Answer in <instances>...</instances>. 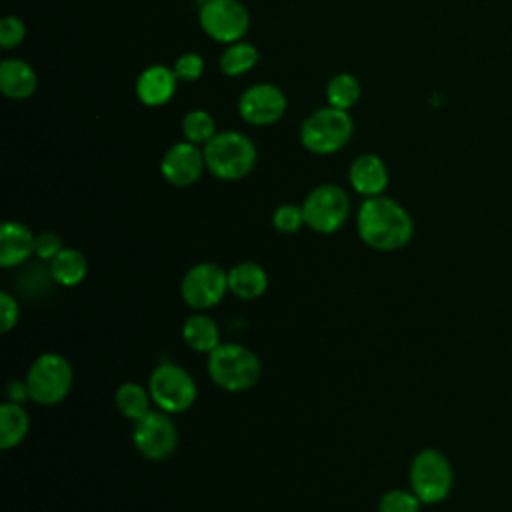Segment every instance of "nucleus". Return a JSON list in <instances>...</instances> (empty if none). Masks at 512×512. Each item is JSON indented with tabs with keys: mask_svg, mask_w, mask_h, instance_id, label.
I'll use <instances>...</instances> for the list:
<instances>
[{
	"mask_svg": "<svg viewBox=\"0 0 512 512\" xmlns=\"http://www.w3.org/2000/svg\"><path fill=\"white\" fill-rule=\"evenodd\" d=\"M356 230L368 248L394 252L412 240L414 222L400 202L380 194L364 198L356 214Z\"/></svg>",
	"mask_w": 512,
	"mask_h": 512,
	"instance_id": "f257e3e1",
	"label": "nucleus"
},
{
	"mask_svg": "<svg viewBox=\"0 0 512 512\" xmlns=\"http://www.w3.org/2000/svg\"><path fill=\"white\" fill-rule=\"evenodd\" d=\"M202 152L208 172L226 182L248 176L258 160L254 142L236 130L216 132V136L202 146Z\"/></svg>",
	"mask_w": 512,
	"mask_h": 512,
	"instance_id": "f03ea898",
	"label": "nucleus"
},
{
	"mask_svg": "<svg viewBox=\"0 0 512 512\" xmlns=\"http://www.w3.org/2000/svg\"><path fill=\"white\" fill-rule=\"evenodd\" d=\"M208 374L216 386L226 392H244L252 388L262 374L256 352L238 342H222L208 354Z\"/></svg>",
	"mask_w": 512,
	"mask_h": 512,
	"instance_id": "7ed1b4c3",
	"label": "nucleus"
},
{
	"mask_svg": "<svg viewBox=\"0 0 512 512\" xmlns=\"http://www.w3.org/2000/svg\"><path fill=\"white\" fill-rule=\"evenodd\" d=\"M354 134V120L348 110L324 106L310 112L300 124V144L312 154H334L342 150Z\"/></svg>",
	"mask_w": 512,
	"mask_h": 512,
	"instance_id": "20e7f679",
	"label": "nucleus"
},
{
	"mask_svg": "<svg viewBox=\"0 0 512 512\" xmlns=\"http://www.w3.org/2000/svg\"><path fill=\"white\" fill-rule=\"evenodd\" d=\"M30 400L42 406L60 404L72 388V366L58 352L40 354L26 374Z\"/></svg>",
	"mask_w": 512,
	"mask_h": 512,
	"instance_id": "39448f33",
	"label": "nucleus"
},
{
	"mask_svg": "<svg viewBox=\"0 0 512 512\" xmlns=\"http://www.w3.org/2000/svg\"><path fill=\"white\" fill-rule=\"evenodd\" d=\"M410 490L420 498L422 504L442 502L454 482L450 460L434 448L420 450L410 462Z\"/></svg>",
	"mask_w": 512,
	"mask_h": 512,
	"instance_id": "423d86ee",
	"label": "nucleus"
},
{
	"mask_svg": "<svg viewBox=\"0 0 512 512\" xmlns=\"http://www.w3.org/2000/svg\"><path fill=\"white\" fill-rule=\"evenodd\" d=\"M148 390L154 404L168 414H182L190 410L198 396V388L190 372L172 362H162L154 368L148 380Z\"/></svg>",
	"mask_w": 512,
	"mask_h": 512,
	"instance_id": "0eeeda50",
	"label": "nucleus"
},
{
	"mask_svg": "<svg viewBox=\"0 0 512 512\" xmlns=\"http://www.w3.org/2000/svg\"><path fill=\"white\" fill-rule=\"evenodd\" d=\"M304 226L318 234H332L344 226L350 216V196L336 184H320L304 198Z\"/></svg>",
	"mask_w": 512,
	"mask_h": 512,
	"instance_id": "6e6552de",
	"label": "nucleus"
},
{
	"mask_svg": "<svg viewBox=\"0 0 512 512\" xmlns=\"http://www.w3.org/2000/svg\"><path fill=\"white\" fill-rule=\"evenodd\" d=\"M198 22L204 34L216 42H240L250 28V14L240 0H206L200 6Z\"/></svg>",
	"mask_w": 512,
	"mask_h": 512,
	"instance_id": "1a4fd4ad",
	"label": "nucleus"
},
{
	"mask_svg": "<svg viewBox=\"0 0 512 512\" xmlns=\"http://www.w3.org/2000/svg\"><path fill=\"white\" fill-rule=\"evenodd\" d=\"M228 292V270L216 262L194 264L180 282L182 300L192 310L214 308Z\"/></svg>",
	"mask_w": 512,
	"mask_h": 512,
	"instance_id": "9d476101",
	"label": "nucleus"
},
{
	"mask_svg": "<svg viewBox=\"0 0 512 512\" xmlns=\"http://www.w3.org/2000/svg\"><path fill=\"white\" fill-rule=\"evenodd\" d=\"M132 440L136 450L154 462L166 460L178 446V430L164 410H150L146 416L134 422Z\"/></svg>",
	"mask_w": 512,
	"mask_h": 512,
	"instance_id": "9b49d317",
	"label": "nucleus"
},
{
	"mask_svg": "<svg viewBox=\"0 0 512 512\" xmlns=\"http://www.w3.org/2000/svg\"><path fill=\"white\" fill-rule=\"evenodd\" d=\"M286 106V94L268 82L246 88L238 98V114L252 126H270L278 122L284 116Z\"/></svg>",
	"mask_w": 512,
	"mask_h": 512,
	"instance_id": "f8f14e48",
	"label": "nucleus"
},
{
	"mask_svg": "<svg viewBox=\"0 0 512 512\" xmlns=\"http://www.w3.org/2000/svg\"><path fill=\"white\" fill-rule=\"evenodd\" d=\"M204 168L206 160L202 148L188 140L172 144L160 160V174L176 188H186L198 182Z\"/></svg>",
	"mask_w": 512,
	"mask_h": 512,
	"instance_id": "ddd939ff",
	"label": "nucleus"
},
{
	"mask_svg": "<svg viewBox=\"0 0 512 512\" xmlns=\"http://www.w3.org/2000/svg\"><path fill=\"white\" fill-rule=\"evenodd\" d=\"M178 76L174 68H168L164 64H152L144 68L136 80V96L144 106L156 108L164 106L172 100L176 92Z\"/></svg>",
	"mask_w": 512,
	"mask_h": 512,
	"instance_id": "4468645a",
	"label": "nucleus"
},
{
	"mask_svg": "<svg viewBox=\"0 0 512 512\" xmlns=\"http://www.w3.org/2000/svg\"><path fill=\"white\" fill-rule=\"evenodd\" d=\"M36 254V236L32 230L16 220H8L0 228V266L16 268Z\"/></svg>",
	"mask_w": 512,
	"mask_h": 512,
	"instance_id": "2eb2a0df",
	"label": "nucleus"
},
{
	"mask_svg": "<svg viewBox=\"0 0 512 512\" xmlns=\"http://www.w3.org/2000/svg\"><path fill=\"white\" fill-rule=\"evenodd\" d=\"M348 180L360 196L372 198V196H380L386 190L390 176L380 156L360 154L358 158H354V162L348 168Z\"/></svg>",
	"mask_w": 512,
	"mask_h": 512,
	"instance_id": "dca6fc26",
	"label": "nucleus"
},
{
	"mask_svg": "<svg viewBox=\"0 0 512 512\" xmlns=\"http://www.w3.org/2000/svg\"><path fill=\"white\" fill-rule=\"evenodd\" d=\"M38 76L34 68L20 58H6L0 64V90L10 100H26L36 92Z\"/></svg>",
	"mask_w": 512,
	"mask_h": 512,
	"instance_id": "f3484780",
	"label": "nucleus"
},
{
	"mask_svg": "<svg viewBox=\"0 0 512 512\" xmlns=\"http://www.w3.org/2000/svg\"><path fill=\"white\" fill-rule=\"evenodd\" d=\"M268 290V274L256 262H238L228 270V292L240 300H256Z\"/></svg>",
	"mask_w": 512,
	"mask_h": 512,
	"instance_id": "a211bd4d",
	"label": "nucleus"
},
{
	"mask_svg": "<svg viewBox=\"0 0 512 512\" xmlns=\"http://www.w3.org/2000/svg\"><path fill=\"white\" fill-rule=\"evenodd\" d=\"M182 338L188 348H192L194 352H200V354H210L212 350H216L222 344L218 324L208 314H200V312L190 314L184 320Z\"/></svg>",
	"mask_w": 512,
	"mask_h": 512,
	"instance_id": "6ab92c4d",
	"label": "nucleus"
},
{
	"mask_svg": "<svg viewBox=\"0 0 512 512\" xmlns=\"http://www.w3.org/2000/svg\"><path fill=\"white\" fill-rule=\"evenodd\" d=\"M48 272L56 284L72 288L86 278L88 262L80 250L64 246V250L54 260L48 262Z\"/></svg>",
	"mask_w": 512,
	"mask_h": 512,
	"instance_id": "aec40b11",
	"label": "nucleus"
},
{
	"mask_svg": "<svg viewBox=\"0 0 512 512\" xmlns=\"http://www.w3.org/2000/svg\"><path fill=\"white\" fill-rule=\"evenodd\" d=\"M30 430V416L16 402H4L0 406V448L10 450L16 448Z\"/></svg>",
	"mask_w": 512,
	"mask_h": 512,
	"instance_id": "412c9836",
	"label": "nucleus"
},
{
	"mask_svg": "<svg viewBox=\"0 0 512 512\" xmlns=\"http://www.w3.org/2000/svg\"><path fill=\"white\" fill-rule=\"evenodd\" d=\"M154 400H152V396H150V390H146L142 384H138V382H124V384H120L118 388H116V392H114V404H116V408H118V412L124 416V418H128V420H132V422H136V420H140L142 416H146L152 408H150V404H152Z\"/></svg>",
	"mask_w": 512,
	"mask_h": 512,
	"instance_id": "4be33fe9",
	"label": "nucleus"
},
{
	"mask_svg": "<svg viewBox=\"0 0 512 512\" xmlns=\"http://www.w3.org/2000/svg\"><path fill=\"white\" fill-rule=\"evenodd\" d=\"M258 50L256 46L248 44V42H232L224 48V52L220 54V70L234 78V76H242L246 72H250L256 64H258Z\"/></svg>",
	"mask_w": 512,
	"mask_h": 512,
	"instance_id": "5701e85b",
	"label": "nucleus"
},
{
	"mask_svg": "<svg viewBox=\"0 0 512 512\" xmlns=\"http://www.w3.org/2000/svg\"><path fill=\"white\" fill-rule=\"evenodd\" d=\"M360 92H362L360 82L356 80V76L348 72L334 74L326 84L328 106H334L340 110H350L360 100Z\"/></svg>",
	"mask_w": 512,
	"mask_h": 512,
	"instance_id": "b1692460",
	"label": "nucleus"
},
{
	"mask_svg": "<svg viewBox=\"0 0 512 512\" xmlns=\"http://www.w3.org/2000/svg\"><path fill=\"white\" fill-rule=\"evenodd\" d=\"M182 134L188 142L204 146L208 140L216 136V122L212 114L202 108L188 110L182 118Z\"/></svg>",
	"mask_w": 512,
	"mask_h": 512,
	"instance_id": "393cba45",
	"label": "nucleus"
},
{
	"mask_svg": "<svg viewBox=\"0 0 512 512\" xmlns=\"http://www.w3.org/2000/svg\"><path fill=\"white\" fill-rule=\"evenodd\" d=\"M420 498L412 490L392 488L378 500V512H420Z\"/></svg>",
	"mask_w": 512,
	"mask_h": 512,
	"instance_id": "a878e982",
	"label": "nucleus"
},
{
	"mask_svg": "<svg viewBox=\"0 0 512 512\" xmlns=\"http://www.w3.org/2000/svg\"><path fill=\"white\" fill-rule=\"evenodd\" d=\"M272 226L282 234H294L304 226L302 206L280 204L272 214Z\"/></svg>",
	"mask_w": 512,
	"mask_h": 512,
	"instance_id": "bb28decb",
	"label": "nucleus"
},
{
	"mask_svg": "<svg viewBox=\"0 0 512 512\" xmlns=\"http://www.w3.org/2000/svg\"><path fill=\"white\" fill-rule=\"evenodd\" d=\"M174 72L182 82H196L204 74V58L196 52H184L174 62Z\"/></svg>",
	"mask_w": 512,
	"mask_h": 512,
	"instance_id": "cd10ccee",
	"label": "nucleus"
},
{
	"mask_svg": "<svg viewBox=\"0 0 512 512\" xmlns=\"http://www.w3.org/2000/svg\"><path fill=\"white\" fill-rule=\"evenodd\" d=\"M26 36V26L18 16H4L0 22V46L10 50L14 46H18Z\"/></svg>",
	"mask_w": 512,
	"mask_h": 512,
	"instance_id": "c85d7f7f",
	"label": "nucleus"
},
{
	"mask_svg": "<svg viewBox=\"0 0 512 512\" xmlns=\"http://www.w3.org/2000/svg\"><path fill=\"white\" fill-rule=\"evenodd\" d=\"M64 250V242L56 232H42L36 236V256L44 262L54 260Z\"/></svg>",
	"mask_w": 512,
	"mask_h": 512,
	"instance_id": "c756f323",
	"label": "nucleus"
},
{
	"mask_svg": "<svg viewBox=\"0 0 512 512\" xmlns=\"http://www.w3.org/2000/svg\"><path fill=\"white\" fill-rule=\"evenodd\" d=\"M18 318H20L18 300H16L12 294L2 292V294H0V322H2V334H8V332L18 324Z\"/></svg>",
	"mask_w": 512,
	"mask_h": 512,
	"instance_id": "7c9ffc66",
	"label": "nucleus"
},
{
	"mask_svg": "<svg viewBox=\"0 0 512 512\" xmlns=\"http://www.w3.org/2000/svg\"><path fill=\"white\" fill-rule=\"evenodd\" d=\"M6 398L8 402H16V404L30 400V390L26 380H10L6 386Z\"/></svg>",
	"mask_w": 512,
	"mask_h": 512,
	"instance_id": "2f4dec72",
	"label": "nucleus"
}]
</instances>
